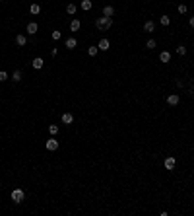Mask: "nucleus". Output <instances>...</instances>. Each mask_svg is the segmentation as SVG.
I'll return each instance as SVG.
<instances>
[{"mask_svg": "<svg viewBox=\"0 0 194 216\" xmlns=\"http://www.w3.org/2000/svg\"><path fill=\"white\" fill-rule=\"evenodd\" d=\"M95 25H97L99 31H107L113 25V18H109V16H101V18L95 20Z\"/></svg>", "mask_w": 194, "mask_h": 216, "instance_id": "f257e3e1", "label": "nucleus"}, {"mask_svg": "<svg viewBox=\"0 0 194 216\" xmlns=\"http://www.w3.org/2000/svg\"><path fill=\"white\" fill-rule=\"evenodd\" d=\"M23 199H25V193H23V189L16 187L14 191H12V201H14L16 204H19V203H23Z\"/></svg>", "mask_w": 194, "mask_h": 216, "instance_id": "f03ea898", "label": "nucleus"}, {"mask_svg": "<svg viewBox=\"0 0 194 216\" xmlns=\"http://www.w3.org/2000/svg\"><path fill=\"white\" fill-rule=\"evenodd\" d=\"M45 148L49 150V152H55V150H58V140H56V138H52V136H51V138L45 142Z\"/></svg>", "mask_w": 194, "mask_h": 216, "instance_id": "7ed1b4c3", "label": "nucleus"}, {"mask_svg": "<svg viewBox=\"0 0 194 216\" xmlns=\"http://www.w3.org/2000/svg\"><path fill=\"white\" fill-rule=\"evenodd\" d=\"M175 164H177V160H175V156H167L165 158V170H175Z\"/></svg>", "mask_w": 194, "mask_h": 216, "instance_id": "20e7f679", "label": "nucleus"}, {"mask_svg": "<svg viewBox=\"0 0 194 216\" xmlns=\"http://www.w3.org/2000/svg\"><path fill=\"white\" fill-rule=\"evenodd\" d=\"M179 101H181L179 93H169V96H167V103L169 105H179Z\"/></svg>", "mask_w": 194, "mask_h": 216, "instance_id": "39448f33", "label": "nucleus"}, {"mask_svg": "<svg viewBox=\"0 0 194 216\" xmlns=\"http://www.w3.org/2000/svg\"><path fill=\"white\" fill-rule=\"evenodd\" d=\"M60 121H62L64 125H72V123H74V115H72V113H62Z\"/></svg>", "mask_w": 194, "mask_h": 216, "instance_id": "423d86ee", "label": "nucleus"}, {"mask_svg": "<svg viewBox=\"0 0 194 216\" xmlns=\"http://www.w3.org/2000/svg\"><path fill=\"white\" fill-rule=\"evenodd\" d=\"M97 49H99V51H109V49H111V43H109V39H101V41L97 43Z\"/></svg>", "mask_w": 194, "mask_h": 216, "instance_id": "0eeeda50", "label": "nucleus"}, {"mask_svg": "<svg viewBox=\"0 0 194 216\" xmlns=\"http://www.w3.org/2000/svg\"><path fill=\"white\" fill-rule=\"evenodd\" d=\"M31 64H33V68H35V70H41V68H43V64H45V60L41 59V57H35Z\"/></svg>", "mask_w": 194, "mask_h": 216, "instance_id": "6e6552de", "label": "nucleus"}, {"mask_svg": "<svg viewBox=\"0 0 194 216\" xmlns=\"http://www.w3.org/2000/svg\"><path fill=\"white\" fill-rule=\"evenodd\" d=\"M25 29H27V33H29V35H35V33L39 31V25L35 24V22H31V24H27V27H25Z\"/></svg>", "mask_w": 194, "mask_h": 216, "instance_id": "1a4fd4ad", "label": "nucleus"}, {"mask_svg": "<svg viewBox=\"0 0 194 216\" xmlns=\"http://www.w3.org/2000/svg\"><path fill=\"white\" fill-rule=\"evenodd\" d=\"M159 60H161V62H169V60H171V53H169V51H161V53H159Z\"/></svg>", "mask_w": 194, "mask_h": 216, "instance_id": "9d476101", "label": "nucleus"}, {"mask_svg": "<svg viewBox=\"0 0 194 216\" xmlns=\"http://www.w3.org/2000/svg\"><path fill=\"white\" fill-rule=\"evenodd\" d=\"M80 27H82L80 20H72V22H70V31H80Z\"/></svg>", "mask_w": 194, "mask_h": 216, "instance_id": "9b49d317", "label": "nucleus"}, {"mask_svg": "<svg viewBox=\"0 0 194 216\" xmlns=\"http://www.w3.org/2000/svg\"><path fill=\"white\" fill-rule=\"evenodd\" d=\"M144 31H146V33H153V31H155V24L153 22H146L144 24Z\"/></svg>", "mask_w": 194, "mask_h": 216, "instance_id": "f8f14e48", "label": "nucleus"}, {"mask_svg": "<svg viewBox=\"0 0 194 216\" xmlns=\"http://www.w3.org/2000/svg\"><path fill=\"white\" fill-rule=\"evenodd\" d=\"M16 43H18V47H25L27 45V37H25V35H18V37H16Z\"/></svg>", "mask_w": 194, "mask_h": 216, "instance_id": "ddd939ff", "label": "nucleus"}, {"mask_svg": "<svg viewBox=\"0 0 194 216\" xmlns=\"http://www.w3.org/2000/svg\"><path fill=\"white\" fill-rule=\"evenodd\" d=\"M76 45H78V41H76L74 37H68V39H66V49L72 51V49H76Z\"/></svg>", "mask_w": 194, "mask_h": 216, "instance_id": "4468645a", "label": "nucleus"}, {"mask_svg": "<svg viewBox=\"0 0 194 216\" xmlns=\"http://www.w3.org/2000/svg\"><path fill=\"white\" fill-rule=\"evenodd\" d=\"M91 6H93V2H91V0H82V10L90 12V10H91Z\"/></svg>", "mask_w": 194, "mask_h": 216, "instance_id": "2eb2a0df", "label": "nucleus"}, {"mask_svg": "<svg viewBox=\"0 0 194 216\" xmlns=\"http://www.w3.org/2000/svg\"><path fill=\"white\" fill-rule=\"evenodd\" d=\"M58 125H49V134L51 136H56V134H58Z\"/></svg>", "mask_w": 194, "mask_h": 216, "instance_id": "dca6fc26", "label": "nucleus"}, {"mask_svg": "<svg viewBox=\"0 0 194 216\" xmlns=\"http://www.w3.org/2000/svg\"><path fill=\"white\" fill-rule=\"evenodd\" d=\"M113 14H115V8H113V6H105V8H103V16L113 18Z\"/></svg>", "mask_w": 194, "mask_h": 216, "instance_id": "f3484780", "label": "nucleus"}, {"mask_svg": "<svg viewBox=\"0 0 194 216\" xmlns=\"http://www.w3.org/2000/svg\"><path fill=\"white\" fill-rule=\"evenodd\" d=\"M29 12L33 14V16H37V14L41 12V6H39V4H31V6H29Z\"/></svg>", "mask_w": 194, "mask_h": 216, "instance_id": "a211bd4d", "label": "nucleus"}, {"mask_svg": "<svg viewBox=\"0 0 194 216\" xmlns=\"http://www.w3.org/2000/svg\"><path fill=\"white\" fill-rule=\"evenodd\" d=\"M159 24H161V25H165V27H167V25L171 24V18H169V16H161V18H159Z\"/></svg>", "mask_w": 194, "mask_h": 216, "instance_id": "6ab92c4d", "label": "nucleus"}, {"mask_svg": "<svg viewBox=\"0 0 194 216\" xmlns=\"http://www.w3.org/2000/svg\"><path fill=\"white\" fill-rule=\"evenodd\" d=\"M76 10H78V8H76V4H72V2L66 6V12L70 14V16H74V14H76Z\"/></svg>", "mask_w": 194, "mask_h": 216, "instance_id": "aec40b11", "label": "nucleus"}, {"mask_svg": "<svg viewBox=\"0 0 194 216\" xmlns=\"http://www.w3.org/2000/svg\"><path fill=\"white\" fill-rule=\"evenodd\" d=\"M157 43H155V39H148L146 41V49H155Z\"/></svg>", "mask_w": 194, "mask_h": 216, "instance_id": "412c9836", "label": "nucleus"}, {"mask_svg": "<svg viewBox=\"0 0 194 216\" xmlns=\"http://www.w3.org/2000/svg\"><path fill=\"white\" fill-rule=\"evenodd\" d=\"M97 51H99V49H97V45H91L90 49H87V55H90V57H95V55H97Z\"/></svg>", "mask_w": 194, "mask_h": 216, "instance_id": "4be33fe9", "label": "nucleus"}, {"mask_svg": "<svg viewBox=\"0 0 194 216\" xmlns=\"http://www.w3.org/2000/svg\"><path fill=\"white\" fill-rule=\"evenodd\" d=\"M12 80H14V82H19V80H22V72H19V70H16L14 74H12Z\"/></svg>", "mask_w": 194, "mask_h": 216, "instance_id": "5701e85b", "label": "nucleus"}, {"mask_svg": "<svg viewBox=\"0 0 194 216\" xmlns=\"http://www.w3.org/2000/svg\"><path fill=\"white\" fill-rule=\"evenodd\" d=\"M177 53H179L181 57H185V55H186V47H185V45H179V47H177Z\"/></svg>", "mask_w": 194, "mask_h": 216, "instance_id": "b1692460", "label": "nucleus"}, {"mask_svg": "<svg viewBox=\"0 0 194 216\" xmlns=\"http://www.w3.org/2000/svg\"><path fill=\"white\" fill-rule=\"evenodd\" d=\"M8 78H10V76H8V72H6V70H0V82H6Z\"/></svg>", "mask_w": 194, "mask_h": 216, "instance_id": "393cba45", "label": "nucleus"}, {"mask_svg": "<svg viewBox=\"0 0 194 216\" xmlns=\"http://www.w3.org/2000/svg\"><path fill=\"white\" fill-rule=\"evenodd\" d=\"M51 37L55 39V41H58V39L62 37V33H60V31H52V33H51Z\"/></svg>", "mask_w": 194, "mask_h": 216, "instance_id": "a878e982", "label": "nucleus"}, {"mask_svg": "<svg viewBox=\"0 0 194 216\" xmlns=\"http://www.w3.org/2000/svg\"><path fill=\"white\" fill-rule=\"evenodd\" d=\"M177 10H179V14H186V6H185V4H181Z\"/></svg>", "mask_w": 194, "mask_h": 216, "instance_id": "bb28decb", "label": "nucleus"}, {"mask_svg": "<svg viewBox=\"0 0 194 216\" xmlns=\"http://www.w3.org/2000/svg\"><path fill=\"white\" fill-rule=\"evenodd\" d=\"M188 24H190V27L194 29V16H192V18H190V22H188Z\"/></svg>", "mask_w": 194, "mask_h": 216, "instance_id": "cd10ccee", "label": "nucleus"}, {"mask_svg": "<svg viewBox=\"0 0 194 216\" xmlns=\"http://www.w3.org/2000/svg\"><path fill=\"white\" fill-rule=\"evenodd\" d=\"M0 2H2V0H0Z\"/></svg>", "mask_w": 194, "mask_h": 216, "instance_id": "c85d7f7f", "label": "nucleus"}]
</instances>
